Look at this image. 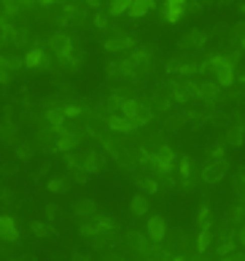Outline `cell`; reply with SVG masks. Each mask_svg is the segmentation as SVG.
Masks as SVG:
<instances>
[{
	"instance_id": "f5cc1de1",
	"label": "cell",
	"mask_w": 245,
	"mask_h": 261,
	"mask_svg": "<svg viewBox=\"0 0 245 261\" xmlns=\"http://www.w3.org/2000/svg\"><path fill=\"white\" fill-rule=\"evenodd\" d=\"M49 258H51V261H70V256L65 258V256H62L59 250H51V253H49Z\"/></svg>"
},
{
	"instance_id": "d4e9b609",
	"label": "cell",
	"mask_w": 245,
	"mask_h": 261,
	"mask_svg": "<svg viewBox=\"0 0 245 261\" xmlns=\"http://www.w3.org/2000/svg\"><path fill=\"white\" fill-rule=\"evenodd\" d=\"M232 253H237L234 237H232V240H221V242L216 245V258H226V256H232Z\"/></svg>"
},
{
	"instance_id": "bcb514c9",
	"label": "cell",
	"mask_w": 245,
	"mask_h": 261,
	"mask_svg": "<svg viewBox=\"0 0 245 261\" xmlns=\"http://www.w3.org/2000/svg\"><path fill=\"white\" fill-rule=\"evenodd\" d=\"M200 226L210 229V208H208V205H202V208H200Z\"/></svg>"
},
{
	"instance_id": "d590c367",
	"label": "cell",
	"mask_w": 245,
	"mask_h": 261,
	"mask_svg": "<svg viewBox=\"0 0 245 261\" xmlns=\"http://www.w3.org/2000/svg\"><path fill=\"white\" fill-rule=\"evenodd\" d=\"M138 156H140V164H146V167L156 170V154L148 151V148H138Z\"/></svg>"
},
{
	"instance_id": "f546056e",
	"label": "cell",
	"mask_w": 245,
	"mask_h": 261,
	"mask_svg": "<svg viewBox=\"0 0 245 261\" xmlns=\"http://www.w3.org/2000/svg\"><path fill=\"white\" fill-rule=\"evenodd\" d=\"M38 70H43V73H57V57H54L51 51H43L41 68H38Z\"/></svg>"
},
{
	"instance_id": "cb8c5ba5",
	"label": "cell",
	"mask_w": 245,
	"mask_h": 261,
	"mask_svg": "<svg viewBox=\"0 0 245 261\" xmlns=\"http://www.w3.org/2000/svg\"><path fill=\"white\" fill-rule=\"evenodd\" d=\"M148 11H154V3H148V0H135V3H130V17H146Z\"/></svg>"
},
{
	"instance_id": "8992f818",
	"label": "cell",
	"mask_w": 245,
	"mask_h": 261,
	"mask_svg": "<svg viewBox=\"0 0 245 261\" xmlns=\"http://www.w3.org/2000/svg\"><path fill=\"white\" fill-rule=\"evenodd\" d=\"M146 229H148V240H151L154 245H162L164 237H167V224H164L162 216H148Z\"/></svg>"
},
{
	"instance_id": "603a6c76",
	"label": "cell",
	"mask_w": 245,
	"mask_h": 261,
	"mask_svg": "<svg viewBox=\"0 0 245 261\" xmlns=\"http://www.w3.org/2000/svg\"><path fill=\"white\" fill-rule=\"evenodd\" d=\"M138 110H140V100H132V97H127V100L121 102V110H118V116L130 118V121H135Z\"/></svg>"
},
{
	"instance_id": "1f68e13d",
	"label": "cell",
	"mask_w": 245,
	"mask_h": 261,
	"mask_svg": "<svg viewBox=\"0 0 245 261\" xmlns=\"http://www.w3.org/2000/svg\"><path fill=\"white\" fill-rule=\"evenodd\" d=\"M210 242H213V229H202L200 237H197V250H200V253H208Z\"/></svg>"
},
{
	"instance_id": "94428289",
	"label": "cell",
	"mask_w": 245,
	"mask_h": 261,
	"mask_svg": "<svg viewBox=\"0 0 245 261\" xmlns=\"http://www.w3.org/2000/svg\"><path fill=\"white\" fill-rule=\"evenodd\" d=\"M0 126H3V124H0Z\"/></svg>"
},
{
	"instance_id": "83f0119b",
	"label": "cell",
	"mask_w": 245,
	"mask_h": 261,
	"mask_svg": "<svg viewBox=\"0 0 245 261\" xmlns=\"http://www.w3.org/2000/svg\"><path fill=\"white\" fill-rule=\"evenodd\" d=\"M105 11H108V17H121V14L130 11V3L127 0H113V3L105 6Z\"/></svg>"
},
{
	"instance_id": "ee69618b",
	"label": "cell",
	"mask_w": 245,
	"mask_h": 261,
	"mask_svg": "<svg viewBox=\"0 0 245 261\" xmlns=\"http://www.w3.org/2000/svg\"><path fill=\"white\" fill-rule=\"evenodd\" d=\"M62 110H65V118H81V116H84L81 105H76V102H68V105L62 108Z\"/></svg>"
},
{
	"instance_id": "8d00e7d4",
	"label": "cell",
	"mask_w": 245,
	"mask_h": 261,
	"mask_svg": "<svg viewBox=\"0 0 245 261\" xmlns=\"http://www.w3.org/2000/svg\"><path fill=\"white\" fill-rule=\"evenodd\" d=\"M68 178L73 180V183H78V186L89 183V172H86L84 167H76V170H70V172H68Z\"/></svg>"
},
{
	"instance_id": "60d3db41",
	"label": "cell",
	"mask_w": 245,
	"mask_h": 261,
	"mask_svg": "<svg viewBox=\"0 0 245 261\" xmlns=\"http://www.w3.org/2000/svg\"><path fill=\"white\" fill-rule=\"evenodd\" d=\"M78 232H81V237H86V240H92L94 234H100L97 226H94L92 221H81V224H78Z\"/></svg>"
},
{
	"instance_id": "11a10c76",
	"label": "cell",
	"mask_w": 245,
	"mask_h": 261,
	"mask_svg": "<svg viewBox=\"0 0 245 261\" xmlns=\"http://www.w3.org/2000/svg\"><path fill=\"white\" fill-rule=\"evenodd\" d=\"M192 261H210V258H208V253H197Z\"/></svg>"
},
{
	"instance_id": "816d5d0a",
	"label": "cell",
	"mask_w": 245,
	"mask_h": 261,
	"mask_svg": "<svg viewBox=\"0 0 245 261\" xmlns=\"http://www.w3.org/2000/svg\"><path fill=\"white\" fill-rule=\"evenodd\" d=\"M70 261H92V258L86 256V253H81V250H73L70 253Z\"/></svg>"
},
{
	"instance_id": "f1b7e54d",
	"label": "cell",
	"mask_w": 245,
	"mask_h": 261,
	"mask_svg": "<svg viewBox=\"0 0 245 261\" xmlns=\"http://www.w3.org/2000/svg\"><path fill=\"white\" fill-rule=\"evenodd\" d=\"M3 57H6V62H9L11 73H17V70L25 68V57H22V54H17V51H6Z\"/></svg>"
},
{
	"instance_id": "f35d334b",
	"label": "cell",
	"mask_w": 245,
	"mask_h": 261,
	"mask_svg": "<svg viewBox=\"0 0 245 261\" xmlns=\"http://www.w3.org/2000/svg\"><path fill=\"white\" fill-rule=\"evenodd\" d=\"M105 76L108 78H121V59H110L108 65H105Z\"/></svg>"
},
{
	"instance_id": "6f0895ef",
	"label": "cell",
	"mask_w": 245,
	"mask_h": 261,
	"mask_svg": "<svg viewBox=\"0 0 245 261\" xmlns=\"http://www.w3.org/2000/svg\"><path fill=\"white\" fill-rule=\"evenodd\" d=\"M240 51H245V38H242V41H240Z\"/></svg>"
},
{
	"instance_id": "680465c9",
	"label": "cell",
	"mask_w": 245,
	"mask_h": 261,
	"mask_svg": "<svg viewBox=\"0 0 245 261\" xmlns=\"http://www.w3.org/2000/svg\"><path fill=\"white\" fill-rule=\"evenodd\" d=\"M170 261H186V258H180V256H172Z\"/></svg>"
},
{
	"instance_id": "e0dca14e",
	"label": "cell",
	"mask_w": 245,
	"mask_h": 261,
	"mask_svg": "<svg viewBox=\"0 0 245 261\" xmlns=\"http://www.w3.org/2000/svg\"><path fill=\"white\" fill-rule=\"evenodd\" d=\"M130 213L135 218H146L148 216V197L146 194H135L130 200Z\"/></svg>"
},
{
	"instance_id": "91938a15",
	"label": "cell",
	"mask_w": 245,
	"mask_h": 261,
	"mask_svg": "<svg viewBox=\"0 0 245 261\" xmlns=\"http://www.w3.org/2000/svg\"><path fill=\"white\" fill-rule=\"evenodd\" d=\"M143 261H156V258H143Z\"/></svg>"
},
{
	"instance_id": "7402d4cb",
	"label": "cell",
	"mask_w": 245,
	"mask_h": 261,
	"mask_svg": "<svg viewBox=\"0 0 245 261\" xmlns=\"http://www.w3.org/2000/svg\"><path fill=\"white\" fill-rule=\"evenodd\" d=\"M218 94H221V86H218L216 81H205V84H200V97H202L205 102H216Z\"/></svg>"
},
{
	"instance_id": "9f6ffc18",
	"label": "cell",
	"mask_w": 245,
	"mask_h": 261,
	"mask_svg": "<svg viewBox=\"0 0 245 261\" xmlns=\"http://www.w3.org/2000/svg\"><path fill=\"white\" fill-rule=\"evenodd\" d=\"M237 11H240V14H245V3H240V6H237Z\"/></svg>"
},
{
	"instance_id": "8fae6325",
	"label": "cell",
	"mask_w": 245,
	"mask_h": 261,
	"mask_svg": "<svg viewBox=\"0 0 245 261\" xmlns=\"http://www.w3.org/2000/svg\"><path fill=\"white\" fill-rule=\"evenodd\" d=\"M132 51L135 49V38L132 35H108V41H105V51Z\"/></svg>"
},
{
	"instance_id": "ab89813d",
	"label": "cell",
	"mask_w": 245,
	"mask_h": 261,
	"mask_svg": "<svg viewBox=\"0 0 245 261\" xmlns=\"http://www.w3.org/2000/svg\"><path fill=\"white\" fill-rule=\"evenodd\" d=\"M180 178H183V186H192V162H189V156L180 159Z\"/></svg>"
},
{
	"instance_id": "9c48e42d",
	"label": "cell",
	"mask_w": 245,
	"mask_h": 261,
	"mask_svg": "<svg viewBox=\"0 0 245 261\" xmlns=\"http://www.w3.org/2000/svg\"><path fill=\"white\" fill-rule=\"evenodd\" d=\"M130 62H132V68H135V73L140 76V73H146L148 68H151V49H132L130 51V57H127Z\"/></svg>"
},
{
	"instance_id": "db71d44e",
	"label": "cell",
	"mask_w": 245,
	"mask_h": 261,
	"mask_svg": "<svg viewBox=\"0 0 245 261\" xmlns=\"http://www.w3.org/2000/svg\"><path fill=\"white\" fill-rule=\"evenodd\" d=\"M237 242H240L242 248H245V224L240 226V232H237Z\"/></svg>"
},
{
	"instance_id": "681fc988",
	"label": "cell",
	"mask_w": 245,
	"mask_h": 261,
	"mask_svg": "<svg viewBox=\"0 0 245 261\" xmlns=\"http://www.w3.org/2000/svg\"><path fill=\"white\" fill-rule=\"evenodd\" d=\"M100 261H127L121 256V253H116V250H108V253H102L100 256Z\"/></svg>"
},
{
	"instance_id": "ffe728a7",
	"label": "cell",
	"mask_w": 245,
	"mask_h": 261,
	"mask_svg": "<svg viewBox=\"0 0 245 261\" xmlns=\"http://www.w3.org/2000/svg\"><path fill=\"white\" fill-rule=\"evenodd\" d=\"M170 97H172L170 89L159 84V86H156V92L151 94V102H154V105L159 108V110H170Z\"/></svg>"
},
{
	"instance_id": "836d02e7",
	"label": "cell",
	"mask_w": 245,
	"mask_h": 261,
	"mask_svg": "<svg viewBox=\"0 0 245 261\" xmlns=\"http://www.w3.org/2000/svg\"><path fill=\"white\" fill-rule=\"evenodd\" d=\"M94 27H97V30H108L110 27V17H108L105 6H102L100 11H94Z\"/></svg>"
},
{
	"instance_id": "7a4b0ae2",
	"label": "cell",
	"mask_w": 245,
	"mask_h": 261,
	"mask_svg": "<svg viewBox=\"0 0 245 261\" xmlns=\"http://www.w3.org/2000/svg\"><path fill=\"white\" fill-rule=\"evenodd\" d=\"M35 146L41 148L43 154H59V129L41 126V129L35 132Z\"/></svg>"
},
{
	"instance_id": "3957f363",
	"label": "cell",
	"mask_w": 245,
	"mask_h": 261,
	"mask_svg": "<svg viewBox=\"0 0 245 261\" xmlns=\"http://www.w3.org/2000/svg\"><path fill=\"white\" fill-rule=\"evenodd\" d=\"M124 245H127L132 253H138V256L151 258V240H148L146 234H140L138 229H130V232L124 234Z\"/></svg>"
},
{
	"instance_id": "4dcf8cb0",
	"label": "cell",
	"mask_w": 245,
	"mask_h": 261,
	"mask_svg": "<svg viewBox=\"0 0 245 261\" xmlns=\"http://www.w3.org/2000/svg\"><path fill=\"white\" fill-rule=\"evenodd\" d=\"M46 218H49V221H62V218H73V216H70V213H65L59 205L51 202V205H46Z\"/></svg>"
},
{
	"instance_id": "7bdbcfd3",
	"label": "cell",
	"mask_w": 245,
	"mask_h": 261,
	"mask_svg": "<svg viewBox=\"0 0 245 261\" xmlns=\"http://www.w3.org/2000/svg\"><path fill=\"white\" fill-rule=\"evenodd\" d=\"M234 194H237V200H240V205H245V175L234 178Z\"/></svg>"
},
{
	"instance_id": "52a82bcc",
	"label": "cell",
	"mask_w": 245,
	"mask_h": 261,
	"mask_svg": "<svg viewBox=\"0 0 245 261\" xmlns=\"http://www.w3.org/2000/svg\"><path fill=\"white\" fill-rule=\"evenodd\" d=\"M19 229H17V221L14 216H0V242H11L17 245L19 242Z\"/></svg>"
},
{
	"instance_id": "277c9868",
	"label": "cell",
	"mask_w": 245,
	"mask_h": 261,
	"mask_svg": "<svg viewBox=\"0 0 245 261\" xmlns=\"http://www.w3.org/2000/svg\"><path fill=\"white\" fill-rule=\"evenodd\" d=\"M46 49H49L54 57H68L73 51V38L68 33H54L49 41H46Z\"/></svg>"
},
{
	"instance_id": "5bb4252c",
	"label": "cell",
	"mask_w": 245,
	"mask_h": 261,
	"mask_svg": "<svg viewBox=\"0 0 245 261\" xmlns=\"http://www.w3.org/2000/svg\"><path fill=\"white\" fill-rule=\"evenodd\" d=\"M51 194H70V188H73V180L68 175H57V178H49V183H46Z\"/></svg>"
},
{
	"instance_id": "7dc6e473",
	"label": "cell",
	"mask_w": 245,
	"mask_h": 261,
	"mask_svg": "<svg viewBox=\"0 0 245 261\" xmlns=\"http://www.w3.org/2000/svg\"><path fill=\"white\" fill-rule=\"evenodd\" d=\"M54 86H57V89H62V92H73V84L65 81L62 76H54Z\"/></svg>"
},
{
	"instance_id": "4316f807",
	"label": "cell",
	"mask_w": 245,
	"mask_h": 261,
	"mask_svg": "<svg viewBox=\"0 0 245 261\" xmlns=\"http://www.w3.org/2000/svg\"><path fill=\"white\" fill-rule=\"evenodd\" d=\"M22 170V162L14 156V159H6V162H0V175H6V178H11V175H17V172Z\"/></svg>"
},
{
	"instance_id": "4fadbf2b",
	"label": "cell",
	"mask_w": 245,
	"mask_h": 261,
	"mask_svg": "<svg viewBox=\"0 0 245 261\" xmlns=\"http://www.w3.org/2000/svg\"><path fill=\"white\" fill-rule=\"evenodd\" d=\"M30 232H33L38 240H57V229L46 221H30Z\"/></svg>"
},
{
	"instance_id": "d6a6232c",
	"label": "cell",
	"mask_w": 245,
	"mask_h": 261,
	"mask_svg": "<svg viewBox=\"0 0 245 261\" xmlns=\"http://www.w3.org/2000/svg\"><path fill=\"white\" fill-rule=\"evenodd\" d=\"M242 138H245V132H242V126L237 124V126H232V129L226 132V146H240Z\"/></svg>"
},
{
	"instance_id": "30bf717a",
	"label": "cell",
	"mask_w": 245,
	"mask_h": 261,
	"mask_svg": "<svg viewBox=\"0 0 245 261\" xmlns=\"http://www.w3.org/2000/svg\"><path fill=\"white\" fill-rule=\"evenodd\" d=\"M84 170L89 172V175L102 172V170H105V156H102L97 148H89V151L84 154Z\"/></svg>"
},
{
	"instance_id": "9a60e30c",
	"label": "cell",
	"mask_w": 245,
	"mask_h": 261,
	"mask_svg": "<svg viewBox=\"0 0 245 261\" xmlns=\"http://www.w3.org/2000/svg\"><path fill=\"white\" fill-rule=\"evenodd\" d=\"M205 43V35L200 33V30H189V33L183 35V38H180V49H183V51H192V49H200V46Z\"/></svg>"
},
{
	"instance_id": "c3c4849f",
	"label": "cell",
	"mask_w": 245,
	"mask_h": 261,
	"mask_svg": "<svg viewBox=\"0 0 245 261\" xmlns=\"http://www.w3.org/2000/svg\"><path fill=\"white\" fill-rule=\"evenodd\" d=\"M14 202V191L6 186H0V205H11Z\"/></svg>"
},
{
	"instance_id": "ba28073f",
	"label": "cell",
	"mask_w": 245,
	"mask_h": 261,
	"mask_svg": "<svg viewBox=\"0 0 245 261\" xmlns=\"http://www.w3.org/2000/svg\"><path fill=\"white\" fill-rule=\"evenodd\" d=\"M226 172H229V162L226 159H216V162H210L208 167L202 170V180L205 183H218Z\"/></svg>"
},
{
	"instance_id": "44dd1931",
	"label": "cell",
	"mask_w": 245,
	"mask_h": 261,
	"mask_svg": "<svg viewBox=\"0 0 245 261\" xmlns=\"http://www.w3.org/2000/svg\"><path fill=\"white\" fill-rule=\"evenodd\" d=\"M43 46L41 43H35L33 46V49H30L27 54H25V68L27 70H38V68H41V57H43Z\"/></svg>"
},
{
	"instance_id": "7c38bea8",
	"label": "cell",
	"mask_w": 245,
	"mask_h": 261,
	"mask_svg": "<svg viewBox=\"0 0 245 261\" xmlns=\"http://www.w3.org/2000/svg\"><path fill=\"white\" fill-rule=\"evenodd\" d=\"M183 11H186L183 0H170V3L162 6V17H164V22H170V25H175V22L183 17Z\"/></svg>"
},
{
	"instance_id": "ac0fdd59",
	"label": "cell",
	"mask_w": 245,
	"mask_h": 261,
	"mask_svg": "<svg viewBox=\"0 0 245 261\" xmlns=\"http://www.w3.org/2000/svg\"><path fill=\"white\" fill-rule=\"evenodd\" d=\"M105 121H108V129L110 132H132V129H135V124H132L130 118H124V116H118V113L108 116Z\"/></svg>"
},
{
	"instance_id": "f6af8a7d",
	"label": "cell",
	"mask_w": 245,
	"mask_h": 261,
	"mask_svg": "<svg viewBox=\"0 0 245 261\" xmlns=\"http://www.w3.org/2000/svg\"><path fill=\"white\" fill-rule=\"evenodd\" d=\"M49 170H51V164H49V162H43V164H38V167H35L33 172H30V178H33V180H41Z\"/></svg>"
},
{
	"instance_id": "2e32d148",
	"label": "cell",
	"mask_w": 245,
	"mask_h": 261,
	"mask_svg": "<svg viewBox=\"0 0 245 261\" xmlns=\"http://www.w3.org/2000/svg\"><path fill=\"white\" fill-rule=\"evenodd\" d=\"M14 151H17V159L19 162H30L38 154V146H35V140H19Z\"/></svg>"
},
{
	"instance_id": "6da1fadb",
	"label": "cell",
	"mask_w": 245,
	"mask_h": 261,
	"mask_svg": "<svg viewBox=\"0 0 245 261\" xmlns=\"http://www.w3.org/2000/svg\"><path fill=\"white\" fill-rule=\"evenodd\" d=\"M170 94H172V100H178V102H189V100H197L200 97V84H194L192 78H172L170 81Z\"/></svg>"
},
{
	"instance_id": "b9f144b4",
	"label": "cell",
	"mask_w": 245,
	"mask_h": 261,
	"mask_svg": "<svg viewBox=\"0 0 245 261\" xmlns=\"http://www.w3.org/2000/svg\"><path fill=\"white\" fill-rule=\"evenodd\" d=\"M186 118H189L186 110H183V113H175V116H167V129H180Z\"/></svg>"
},
{
	"instance_id": "5b68a950",
	"label": "cell",
	"mask_w": 245,
	"mask_h": 261,
	"mask_svg": "<svg viewBox=\"0 0 245 261\" xmlns=\"http://www.w3.org/2000/svg\"><path fill=\"white\" fill-rule=\"evenodd\" d=\"M70 216H73L78 224H81V221H89V218L97 216V205H94V200H86V197L73 200V205H70Z\"/></svg>"
},
{
	"instance_id": "f907efd6",
	"label": "cell",
	"mask_w": 245,
	"mask_h": 261,
	"mask_svg": "<svg viewBox=\"0 0 245 261\" xmlns=\"http://www.w3.org/2000/svg\"><path fill=\"white\" fill-rule=\"evenodd\" d=\"M9 261H38V256L33 250H27V253H22V256H14V258H9Z\"/></svg>"
},
{
	"instance_id": "e575fe53",
	"label": "cell",
	"mask_w": 245,
	"mask_h": 261,
	"mask_svg": "<svg viewBox=\"0 0 245 261\" xmlns=\"http://www.w3.org/2000/svg\"><path fill=\"white\" fill-rule=\"evenodd\" d=\"M62 159H65V164H68L70 170L84 167V154H78V151H68L65 156H62Z\"/></svg>"
},
{
	"instance_id": "74e56055",
	"label": "cell",
	"mask_w": 245,
	"mask_h": 261,
	"mask_svg": "<svg viewBox=\"0 0 245 261\" xmlns=\"http://www.w3.org/2000/svg\"><path fill=\"white\" fill-rule=\"evenodd\" d=\"M11 78H14V73H11L9 62H6V57L0 54V84H3V86H9V84H11Z\"/></svg>"
},
{
	"instance_id": "d6986e66",
	"label": "cell",
	"mask_w": 245,
	"mask_h": 261,
	"mask_svg": "<svg viewBox=\"0 0 245 261\" xmlns=\"http://www.w3.org/2000/svg\"><path fill=\"white\" fill-rule=\"evenodd\" d=\"M94 226H97V232L100 234H108V232H116L118 224H116V218H110V216H102V213H97L94 218H89Z\"/></svg>"
},
{
	"instance_id": "484cf974",
	"label": "cell",
	"mask_w": 245,
	"mask_h": 261,
	"mask_svg": "<svg viewBox=\"0 0 245 261\" xmlns=\"http://www.w3.org/2000/svg\"><path fill=\"white\" fill-rule=\"evenodd\" d=\"M135 183H138V188H140V191H143V194H156V191H159V183H156L154 178L138 175V178H135Z\"/></svg>"
}]
</instances>
